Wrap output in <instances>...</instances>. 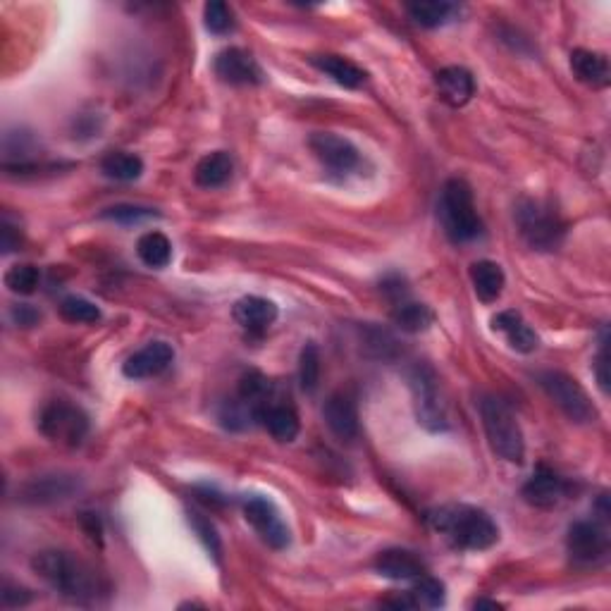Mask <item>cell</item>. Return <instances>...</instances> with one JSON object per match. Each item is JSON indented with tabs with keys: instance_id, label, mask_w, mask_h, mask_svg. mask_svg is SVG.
Wrapping results in <instances>:
<instances>
[{
	"instance_id": "obj_1",
	"label": "cell",
	"mask_w": 611,
	"mask_h": 611,
	"mask_svg": "<svg viewBox=\"0 0 611 611\" xmlns=\"http://www.w3.org/2000/svg\"><path fill=\"white\" fill-rule=\"evenodd\" d=\"M32 569L67 600L96 602L101 595H108L101 573L63 549H43L32 559Z\"/></svg>"
},
{
	"instance_id": "obj_2",
	"label": "cell",
	"mask_w": 611,
	"mask_h": 611,
	"mask_svg": "<svg viewBox=\"0 0 611 611\" xmlns=\"http://www.w3.org/2000/svg\"><path fill=\"white\" fill-rule=\"evenodd\" d=\"M428 523L449 540V545L466 549V552H483V549L497 545L499 540L497 523L478 506H440V509L430 511Z\"/></svg>"
},
{
	"instance_id": "obj_3",
	"label": "cell",
	"mask_w": 611,
	"mask_h": 611,
	"mask_svg": "<svg viewBox=\"0 0 611 611\" xmlns=\"http://www.w3.org/2000/svg\"><path fill=\"white\" fill-rule=\"evenodd\" d=\"M437 218L442 222V230L454 244H468L483 234V220L475 211L473 189L466 180L444 182L437 201Z\"/></svg>"
},
{
	"instance_id": "obj_4",
	"label": "cell",
	"mask_w": 611,
	"mask_h": 611,
	"mask_svg": "<svg viewBox=\"0 0 611 611\" xmlns=\"http://www.w3.org/2000/svg\"><path fill=\"white\" fill-rule=\"evenodd\" d=\"M480 418H483V428L492 452L499 459L509 461V464H523L526 442H523V430L514 411L502 399L483 397V401H480Z\"/></svg>"
},
{
	"instance_id": "obj_5",
	"label": "cell",
	"mask_w": 611,
	"mask_h": 611,
	"mask_svg": "<svg viewBox=\"0 0 611 611\" xmlns=\"http://www.w3.org/2000/svg\"><path fill=\"white\" fill-rule=\"evenodd\" d=\"M518 232L523 242L535 251H554L564 242L566 225L559 218V213L545 201L538 199H521L514 211Z\"/></svg>"
},
{
	"instance_id": "obj_6",
	"label": "cell",
	"mask_w": 611,
	"mask_h": 611,
	"mask_svg": "<svg viewBox=\"0 0 611 611\" xmlns=\"http://www.w3.org/2000/svg\"><path fill=\"white\" fill-rule=\"evenodd\" d=\"M538 385L545 390V394L554 404L559 406L573 423H595L597 421V409L588 397V392L580 387V382L571 375L561 373V370H542L535 375Z\"/></svg>"
},
{
	"instance_id": "obj_7",
	"label": "cell",
	"mask_w": 611,
	"mask_h": 611,
	"mask_svg": "<svg viewBox=\"0 0 611 611\" xmlns=\"http://www.w3.org/2000/svg\"><path fill=\"white\" fill-rule=\"evenodd\" d=\"M39 430L46 440L79 447L89 435V416L70 401H51L39 413Z\"/></svg>"
},
{
	"instance_id": "obj_8",
	"label": "cell",
	"mask_w": 611,
	"mask_h": 611,
	"mask_svg": "<svg viewBox=\"0 0 611 611\" xmlns=\"http://www.w3.org/2000/svg\"><path fill=\"white\" fill-rule=\"evenodd\" d=\"M413 406H416V418L423 428L432 432L447 430V409H444L440 390H437V375L428 366H416L409 375Z\"/></svg>"
},
{
	"instance_id": "obj_9",
	"label": "cell",
	"mask_w": 611,
	"mask_h": 611,
	"mask_svg": "<svg viewBox=\"0 0 611 611\" xmlns=\"http://www.w3.org/2000/svg\"><path fill=\"white\" fill-rule=\"evenodd\" d=\"M566 549L573 564L600 566L609 557V533L600 521L571 523L566 535Z\"/></svg>"
},
{
	"instance_id": "obj_10",
	"label": "cell",
	"mask_w": 611,
	"mask_h": 611,
	"mask_svg": "<svg viewBox=\"0 0 611 611\" xmlns=\"http://www.w3.org/2000/svg\"><path fill=\"white\" fill-rule=\"evenodd\" d=\"M308 148L313 151L323 168H327L330 175H349L361 165V151L347 137H339L332 132H316L308 139Z\"/></svg>"
},
{
	"instance_id": "obj_11",
	"label": "cell",
	"mask_w": 611,
	"mask_h": 611,
	"mask_svg": "<svg viewBox=\"0 0 611 611\" xmlns=\"http://www.w3.org/2000/svg\"><path fill=\"white\" fill-rule=\"evenodd\" d=\"M244 518L251 523V528L256 530L258 538L265 545L273 549H285L292 542V533H289L287 523L282 521L277 506L270 499L251 495L244 499Z\"/></svg>"
},
{
	"instance_id": "obj_12",
	"label": "cell",
	"mask_w": 611,
	"mask_h": 611,
	"mask_svg": "<svg viewBox=\"0 0 611 611\" xmlns=\"http://www.w3.org/2000/svg\"><path fill=\"white\" fill-rule=\"evenodd\" d=\"M79 492V478L72 473H48L29 478L27 483L20 485L17 499L22 504H55L65 502Z\"/></svg>"
},
{
	"instance_id": "obj_13",
	"label": "cell",
	"mask_w": 611,
	"mask_h": 611,
	"mask_svg": "<svg viewBox=\"0 0 611 611\" xmlns=\"http://www.w3.org/2000/svg\"><path fill=\"white\" fill-rule=\"evenodd\" d=\"M213 70L218 74L220 82L232 86H256L263 82V70L256 63V58L244 48H225L215 55Z\"/></svg>"
},
{
	"instance_id": "obj_14",
	"label": "cell",
	"mask_w": 611,
	"mask_h": 611,
	"mask_svg": "<svg viewBox=\"0 0 611 611\" xmlns=\"http://www.w3.org/2000/svg\"><path fill=\"white\" fill-rule=\"evenodd\" d=\"M172 361H175V349L168 342H148L144 349L129 356L122 366V373L132 380L156 378L170 368Z\"/></svg>"
},
{
	"instance_id": "obj_15",
	"label": "cell",
	"mask_w": 611,
	"mask_h": 611,
	"mask_svg": "<svg viewBox=\"0 0 611 611\" xmlns=\"http://www.w3.org/2000/svg\"><path fill=\"white\" fill-rule=\"evenodd\" d=\"M323 418L325 425L339 442H354L356 437H359V409H356L354 399H351L349 394H332L323 406Z\"/></svg>"
},
{
	"instance_id": "obj_16",
	"label": "cell",
	"mask_w": 611,
	"mask_h": 611,
	"mask_svg": "<svg viewBox=\"0 0 611 611\" xmlns=\"http://www.w3.org/2000/svg\"><path fill=\"white\" fill-rule=\"evenodd\" d=\"M566 492H569V485L564 483V478L547 466H540L538 471L533 473V478L523 485V499H526L530 506H538V509H552V506H557L561 499L566 497Z\"/></svg>"
},
{
	"instance_id": "obj_17",
	"label": "cell",
	"mask_w": 611,
	"mask_h": 611,
	"mask_svg": "<svg viewBox=\"0 0 611 611\" xmlns=\"http://www.w3.org/2000/svg\"><path fill=\"white\" fill-rule=\"evenodd\" d=\"M373 569L380 573L382 578L390 580H418L425 576V564L411 549L392 547L380 552L373 561Z\"/></svg>"
},
{
	"instance_id": "obj_18",
	"label": "cell",
	"mask_w": 611,
	"mask_h": 611,
	"mask_svg": "<svg viewBox=\"0 0 611 611\" xmlns=\"http://www.w3.org/2000/svg\"><path fill=\"white\" fill-rule=\"evenodd\" d=\"M435 86L440 91V98L444 103H449L452 108L466 106L468 101L475 96V79L466 67L449 65L442 67L435 74Z\"/></svg>"
},
{
	"instance_id": "obj_19",
	"label": "cell",
	"mask_w": 611,
	"mask_h": 611,
	"mask_svg": "<svg viewBox=\"0 0 611 611\" xmlns=\"http://www.w3.org/2000/svg\"><path fill=\"white\" fill-rule=\"evenodd\" d=\"M492 330L502 332L509 347L518 354H533L540 347L538 332L521 318L518 311H502L492 318Z\"/></svg>"
},
{
	"instance_id": "obj_20",
	"label": "cell",
	"mask_w": 611,
	"mask_h": 611,
	"mask_svg": "<svg viewBox=\"0 0 611 611\" xmlns=\"http://www.w3.org/2000/svg\"><path fill=\"white\" fill-rule=\"evenodd\" d=\"M571 70L578 82L592 86V89H604L611 82L609 60L604 53L588 51V48H576L571 53Z\"/></svg>"
},
{
	"instance_id": "obj_21",
	"label": "cell",
	"mask_w": 611,
	"mask_h": 611,
	"mask_svg": "<svg viewBox=\"0 0 611 611\" xmlns=\"http://www.w3.org/2000/svg\"><path fill=\"white\" fill-rule=\"evenodd\" d=\"M311 65L316 67L318 72L327 74V77L332 79V82L344 86V89H359L366 82V70L359 67L356 63H351L349 58H344V55H313Z\"/></svg>"
},
{
	"instance_id": "obj_22",
	"label": "cell",
	"mask_w": 611,
	"mask_h": 611,
	"mask_svg": "<svg viewBox=\"0 0 611 611\" xmlns=\"http://www.w3.org/2000/svg\"><path fill=\"white\" fill-rule=\"evenodd\" d=\"M256 421L265 425V430L275 437L277 442H294L299 435L301 423L292 406L287 404H263L256 413Z\"/></svg>"
},
{
	"instance_id": "obj_23",
	"label": "cell",
	"mask_w": 611,
	"mask_h": 611,
	"mask_svg": "<svg viewBox=\"0 0 611 611\" xmlns=\"http://www.w3.org/2000/svg\"><path fill=\"white\" fill-rule=\"evenodd\" d=\"M234 320L249 332H265L277 320V306L263 296H244L234 304Z\"/></svg>"
},
{
	"instance_id": "obj_24",
	"label": "cell",
	"mask_w": 611,
	"mask_h": 611,
	"mask_svg": "<svg viewBox=\"0 0 611 611\" xmlns=\"http://www.w3.org/2000/svg\"><path fill=\"white\" fill-rule=\"evenodd\" d=\"M471 282L475 296H478L483 304H495L506 287V275L499 263L478 261L471 265Z\"/></svg>"
},
{
	"instance_id": "obj_25",
	"label": "cell",
	"mask_w": 611,
	"mask_h": 611,
	"mask_svg": "<svg viewBox=\"0 0 611 611\" xmlns=\"http://www.w3.org/2000/svg\"><path fill=\"white\" fill-rule=\"evenodd\" d=\"M232 158L225 151H213L203 156L194 168V182L203 189H218L222 184L230 182L232 177Z\"/></svg>"
},
{
	"instance_id": "obj_26",
	"label": "cell",
	"mask_w": 611,
	"mask_h": 611,
	"mask_svg": "<svg viewBox=\"0 0 611 611\" xmlns=\"http://www.w3.org/2000/svg\"><path fill=\"white\" fill-rule=\"evenodd\" d=\"M406 12L418 27L425 29H437L444 27L459 15V5L447 3V0H421V3H409Z\"/></svg>"
},
{
	"instance_id": "obj_27",
	"label": "cell",
	"mask_w": 611,
	"mask_h": 611,
	"mask_svg": "<svg viewBox=\"0 0 611 611\" xmlns=\"http://www.w3.org/2000/svg\"><path fill=\"white\" fill-rule=\"evenodd\" d=\"M101 172L108 180L134 182L144 175V160H141L137 153L113 151L101 160Z\"/></svg>"
},
{
	"instance_id": "obj_28",
	"label": "cell",
	"mask_w": 611,
	"mask_h": 611,
	"mask_svg": "<svg viewBox=\"0 0 611 611\" xmlns=\"http://www.w3.org/2000/svg\"><path fill=\"white\" fill-rule=\"evenodd\" d=\"M392 318H394V323H397L401 332L418 335V332H425L432 325V320H435V313H432L425 304L404 299V301H399L397 306H394Z\"/></svg>"
},
{
	"instance_id": "obj_29",
	"label": "cell",
	"mask_w": 611,
	"mask_h": 611,
	"mask_svg": "<svg viewBox=\"0 0 611 611\" xmlns=\"http://www.w3.org/2000/svg\"><path fill=\"white\" fill-rule=\"evenodd\" d=\"M137 256L148 268H165L172 261V244L163 232H146L137 242Z\"/></svg>"
},
{
	"instance_id": "obj_30",
	"label": "cell",
	"mask_w": 611,
	"mask_h": 611,
	"mask_svg": "<svg viewBox=\"0 0 611 611\" xmlns=\"http://www.w3.org/2000/svg\"><path fill=\"white\" fill-rule=\"evenodd\" d=\"M361 342L368 356L382 361H392L399 356V344L390 332L382 330L378 325H363L361 327Z\"/></svg>"
},
{
	"instance_id": "obj_31",
	"label": "cell",
	"mask_w": 611,
	"mask_h": 611,
	"mask_svg": "<svg viewBox=\"0 0 611 611\" xmlns=\"http://www.w3.org/2000/svg\"><path fill=\"white\" fill-rule=\"evenodd\" d=\"M3 282L12 294L29 296V294H34L36 289H39L41 273H39V268H36V265H32V263L12 265L8 273H5Z\"/></svg>"
},
{
	"instance_id": "obj_32",
	"label": "cell",
	"mask_w": 611,
	"mask_h": 611,
	"mask_svg": "<svg viewBox=\"0 0 611 611\" xmlns=\"http://www.w3.org/2000/svg\"><path fill=\"white\" fill-rule=\"evenodd\" d=\"M299 382L301 390L313 394L320 385V349L316 342H306L299 356Z\"/></svg>"
},
{
	"instance_id": "obj_33",
	"label": "cell",
	"mask_w": 611,
	"mask_h": 611,
	"mask_svg": "<svg viewBox=\"0 0 611 611\" xmlns=\"http://www.w3.org/2000/svg\"><path fill=\"white\" fill-rule=\"evenodd\" d=\"M60 316H63L67 323H96L101 320V308H98L94 301L84 299V296H65L60 301Z\"/></svg>"
},
{
	"instance_id": "obj_34",
	"label": "cell",
	"mask_w": 611,
	"mask_h": 611,
	"mask_svg": "<svg viewBox=\"0 0 611 611\" xmlns=\"http://www.w3.org/2000/svg\"><path fill=\"white\" fill-rule=\"evenodd\" d=\"M203 22H206V29L215 36L230 34L234 29V12L227 3L222 0H211L203 8Z\"/></svg>"
},
{
	"instance_id": "obj_35",
	"label": "cell",
	"mask_w": 611,
	"mask_h": 611,
	"mask_svg": "<svg viewBox=\"0 0 611 611\" xmlns=\"http://www.w3.org/2000/svg\"><path fill=\"white\" fill-rule=\"evenodd\" d=\"M189 526L196 533V538L201 540V545L208 549V554H211L215 561H220V557H222V542H220V535H218V530H215L213 523L208 521V518L203 516V514L189 511Z\"/></svg>"
},
{
	"instance_id": "obj_36",
	"label": "cell",
	"mask_w": 611,
	"mask_h": 611,
	"mask_svg": "<svg viewBox=\"0 0 611 611\" xmlns=\"http://www.w3.org/2000/svg\"><path fill=\"white\" fill-rule=\"evenodd\" d=\"M413 602H416V607H428V609H437L444 604V585L437 578L430 576H421L418 578L416 588L411 590Z\"/></svg>"
},
{
	"instance_id": "obj_37",
	"label": "cell",
	"mask_w": 611,
	"mask_h": 611,
	"mask_svg": "<svg viewBox=\"0 0 611 611\" xmlns=\"http://www.w3.org/2000/svg\"><path fill=\"white\" fill-rule=\"evenodd\" d=\"M151 208H141V206H129V203H120V206H113L108 208V211L101 213V218H108V220H115V222H122V225H132V222H141V220H148L153 218Z\"/></svg>"
},
{
	"instance_id": "obj_38",
	"label": "cell",
	"mask_w": 611,
	"mask_h": 611,
	"mask_svg": "<svg viewBox=\"0 0 611 611\" xmlns=\"http://www.w3.org/2000/svg\"><path fill=\"white\" fill-rule=\"evenodd\" d=\"M0 597H3V607H24V604H29L34 600L32 590L22 588V585L15 583H5L3 592H0Z\"/></svg>"
},
{
	"instance_id": "obj_39",
	"label": "cell",
	"mask_w": 611,
	"mask_h": 611,
	"mask_svg": "<svg viewBox=\"0 0 611 611\" xmlns=\"http://www.w3.org/2000/svg\"><path fill=\"white\" fill-rule=\"evenodd\" d=\"M10 318L15 320L20 327H34L41 320V313L29 304H17V306H12Z\"/></svg>"
},
{
	"instance_id": "obj_40",
	"label": "cell",
	"mask_w": 611,
	"mask_h": 611,
	"mask_svg": "<svg viewBox=\"0 0 611 611\" xmlns=\"http://www.w3.org/2000/svg\"><path fill=\"white\" fill-rule=\"evenodd\" d=\"M595 373H597V385L600 390L607 394L609 392V375H607V335L602 337L600 342V354L595 359Z\"/></svg>"
},
{
	"instance_id": "obj_41",
	"label": "cell",
	"mask_w": 611,
	"mask_h": 611,
	"mask_svg": "<svg viewBox=\"0 0 611 611\" xmlns=\"http://www.w3.org/2000/svg\"><path fill=\"white\" fill-rule=\"evenodd\" d=\"M20 230L12 227L8 220L0 222V246H3V253H12L15 249H20Z\"/></svg>"
},
{
	"instance_id": "obj_42",
	"label": "cell",
	"mask_w": 611,
	"mask_h": 611,
	"mask_svg": "<svg viewBox=\"0 0 611 611\" xmlns=\"http://www.w3.org/2000/svg\"><path fill=\"white\" fill-rule=\"evenodd\" d=\"M473 607H475V609H485V607H487V609H502V604H499V602H492V600H475V602H473Z\"/></svg>"
}]
</instances>
